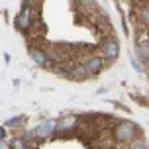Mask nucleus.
Returning a JSON list of instances; mask_svg holds the SVG:
<instances>
[{
	"instance_id": "obj_5",
	"label": "nucleus",
	"mask_w": 149,
	"mask_h": 149,
	"mask_svg": "<svg viewBox=\"0 0 149 149\" xmlns=\"http://www.w3.org/2000/svg\"><path fill=\"white\" fill-rule=\"evenodd\" d=\"M30 57H31V61H33L36 65H41V67L47 65V59H49L47 53H43L41 49H37V47H31L30 49Z\"/></svg>"
},
{
	"instance_id": "obj_2",
	"label": "nucleus",
	"mask_w": 149,
	"mask_h": 149,
	"mask_svg": "<svg viewBox=\"0 0 149 149\" xmlns=\"http://www.w3.org/2000/svg\"><path fill=\"white\" fill-rule=\"evenodd\" d=\"M55 130H57V120H45V122H41V124L33 130V135L39 137V139H47V137L53 135Z\"/></svg>"
},
{
	"instance_id": "obj_8",
	"label": "nucleus",
	"mask_w": 149,
	"mask_h": 149,
	"mask_svg": "<svg viewBox=\"0 0 149 149\" xmlns=\"http://www.w3.org/2000/svg\"><path fill=\"white\" fill-rule=\"evenodd\" d=\"M71 74H73L74 81H82V79H86V77H88V71H86L84 65H79V67H74L73 71H71Z\"/></svg>"
},
{
	"instance_id": "obj_14",
	"label": "nucleus",
	"mask_w": 149,
	"mask_h": 149,
	"mask_svg": "<svg viewBox=\"0 0 149 149\" xmlns=\"http://www.w3.org/2000/svg\"><path fill=\"white\" fill-rule=\"evenodd\" d=\"M134 67H135V69H139V71H141V65H139V61H137V59H134Z\"/></svg>"
},
{
	"instance_id": "obj_6",
	"label": "nucleus",
	"mask_w": 149,
	"mask_h": 149,
	"mask_svg": "<svg viewBox=\"0 0 149 149\" xmlns=\"http://www.w3.org/2000/svg\"><path fill=\"white\" fill-rule=\"evenodd\" d=\"M86 71H88V74H96L100 69H102V59L100 57H88V61H86Z\"/></svg>"
},
{
	"instance_id": "obj_16",
	"label": "nucleus",
	"mask_w": 149,
	"mask_h": 149,
	"mask_svg": "<svg viewBox=\"0 0 149 149\" xmlns=\"http://www.w3.org/2000/svg\"><path fill=\"white\" fill-rule=\"evenodd\" d=\"M81 2H84V4H88V6H92V4H94V0H81Z\"/></svg>"
},
{
	"instance_id": "obj_11",
	"label": "nucleus",
	"mask_w": 149,
	"mask_h": 149,
	"mask_svg": "<svg viewBox=\"0 0 149 149\" xmlns=\"http://www.w3.org/2000/svg\"><path fill=\"white\" fill-rule=\"evenodd\" d=\"M22 120H24V116H14V118H10V120L6 122V126H18Z\"/></svg>"
},
{
	"instance_id": "obj_17",
	"label": "nucleus",
	"mask_w": 149,
	"mask_h": 149,
	"mask_svg": "<svg viewBox=\"0 0 149 149\" xmlns=\"http://www.w3.org/2000/svg\"><path fill=\"white\" fill-rule=\"evenodd\" d=\"M147 69H149V59H147Z\"/></svg>"
},
{
	"instance_id": "obj_9",
	"label": "nucleus",
	"mask_w": 149,
	"mask_h": 149,
	"mask_svg": "<svg viewBox=\"0 0 149 149\" xmlns=\"http://www.w3.org/2000/svg\"><path fill=\"white\" fill-rule=\"evenodd\" d=\"M137 57L143 61L149 59V43H145V41H139L137 43Z\"/></svg>"
},
{
	"instance_id": "obj_7",
	"label": "nucleus",
	"mask_w": 149,
	"mask_h": 149,
	"mask_svg": "<svg viewBox=\"0 0 149 149\" xmlns=\"http://www.w3.org/2000/svg\"><path fill=\"white\" fill-rule=\"evenodd\" d=\"M74 124H77V118L67 116V118H63V120H57V130L59 132H67V130L74 127Z\"/></svg>"
},
{
	"instance_id": "obj_4",
	"label": "nucleus",
	"mask_w": 149,
	"mask_h": 149,
	"mask_svg": "<svg viewBox=\"0 0 149 149\" xmlns=\"http://www.w3.org/2000/svg\"><path fill=\"white\" fill-rule=\"evenodd\" d=\"M31 26V8L22 6V12L16 16V28L20 31H28Z\"/></svg>"
},
{
	"instance_id": "obj_15",
	"label": "nucleus",
	"mask_w": 149,
	"mask_h": 149,
	"mask_svg": "<svg viewBox=\"0 0 149 149\" xmlns=\"http://www.w3.org/2000/svg\"><path fill=\"white\" fill-rule=\"evenodd\" d=\"M0 137H2V139L6 137V132H4V127H2V126H0Z\"/></svg>"
},
{
	"instance_id": "obj_13",
	"label": "nucleus",
	"mask_w": 149,
	"mask_h": 149,
	"mask_svg": "<svg viewBox=\"0 0 149 149\" xmlns=\"http://www.w3.org/2000/svg\"><path fill=\"white\" fill-rule=\"evenodd\" d=\"M141 22H145V24L149 26V6H145V8L141 10Z\"/></svg>"
},
{
	"instance_id": "obj_10",
	"label": "nucleus",
	"mask_w": 149,
	"mask_h": 149,
	"mask_svg": "<svg viewBox=\"0 0 149 149\" xmlns=\"http://www.w3.org/2000/svg\"><path fill=\"white\" fill-rule=\"evenodd\" d=\"M127 149H145V141H141V139H132L130 145H127Z\"/></svg>"
},
{
	"instance_id": "obj_3",
	"label": "nucleus",
	"mask_w": 149,
	"mask_h": 149,
	"mask_svg": "<svg viewBox=\"0 0 149 149\" xmlns=\"http://www.w3.org/2000/svg\"><path fill=\"white\" fill-rule=\"evenodd\" d=\"M118 53H120L118 39H114V37L104 39V43H102V57H106L108 61H114L116 57H118Z\"/></svg>"
},
{
	"instance_id": "obj_12",
	"label": "nucleus",
	"mask_w": 149,
	"mask_h": 149,
	"mask_svg": "<svg viewBox=\"0 0 149 149\" xmlns=\"http://www.w3.org/2000/svg\"><path fill=\"white\" fill-rule=\"evenodd\" d=\"M12 149H24L26 145H24V139H12Z\"/></svg>"
},
{
	"instance_id": "obj_1",
	"label": "nucleus",
	"mask_w": 149,
	"mask_h": 149,
	"mask_svg": "<svg viewBox=\"0 0 149 149\" xmlns=\"http://www.w3.org/2000/svg\"><path fill=\"white\" fill-rule=\"evenodd\" d=\"M137 135V126L134 122H122L116 126V139L118 141H132Z\"/></svg>"
}]
</instances>
